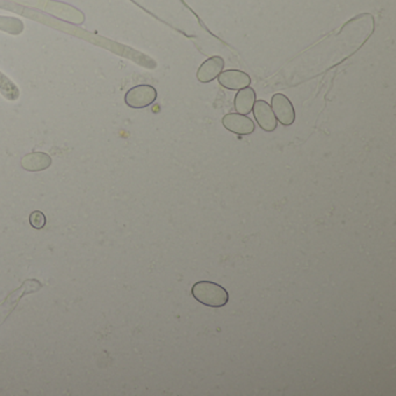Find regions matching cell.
<instances>
[{
    "label": "cell",
    "mask_w": 396,
    "mask_h": 396,
    "mask_svg": "<svg viewBox=\"0 0 396 396\" xmlns=\"http://www.w3.org/2000/svg\"><path fill=\"white\" fill-rule=\"evenodd\" d=\"M193 298L203 305L220 308L229 301V294L226 288L212 281H199L192 288Z\"/></svg>",
    "instance_id": "obj_1"
},
{
    "label": "cell",
    "mask_w": 396,
    "mask_h": 396,
    "mask_svg": "<svg viewBox=\"0 0 396 396\" xmlns=\"http://www.w3.org/2000/svg\"><path fill=\"white\" fill-rule=\"evenodd\" d=\"M156 88L151 85H137L125 95V102L130 109H146L156 102Z\"/></svg>",
    "instance_id": "obj_2"
},
{
    "label": "cell",
    "mask_w": 396,
    "mask_h": 396,
    "mask_svg": "<svg viewBox=\"0 0 396 396\" xmlns=\"http://www.w3.org/2000/svg\"><path fill=\"white\" fill-rule=\"evenodd\" d=\"M271 109L275 113V118L281 125H292L295 121L294 107L292 105L291 100L282 95V93H275L271 99Z\"/></svg>",
    "instance_id": "obj_3"
},
{
    "label": "cell",
    "mask_w": 396,
    "mask_h": 396,
    "mask_svg": "<svg viewBox=\"0 0 396 396\" xmlns=\"http://www.w3.org/2000/svg\"><path fill=\"white\" fill-rule=\"evenodd\" d=\"M224 128L229 132H234L236 135H250L254 132V121L243 114L238 113H229L226 114L222 119Z\"/></svg>",
    "instance_id": "obj_4"
},
{
    "label": "cell",
    "mask_w": 396,
    "mask_h": 396,
    "mask_svg": "<svg viewBox=\"0 0 396 396\" xmlns=\"http://www.w3.org/2000/svg\"><path fill=\"white\" fill-rule=\"evenodd\" d=\"M254 119L257 121L258 125L264 132H275L277 129L278 120L275 113L272 111L271 105H268L265 100H257L254 102Z\"/></svg>",
    "instance_id": "obj_5"
},
{
    "label": "cell",
    "mask_w": 396,
    "mask_h": 396,
    "mask_svg": "<svg viewBox=\"0 0 396 396\" xmlns=\"http://www.w3.org/2000/svg\"><path fill=\"white\" fill-rule=\"evenodd\" d=\"M217 81L221 86L231 91H240L242 88L250 86L251 84L250 76L240 70H227L221 72Z\"/></svg>",
    "instance_id": "obj_6"
},
{
    "label": "cell",
    "mask_w": 396,
    "mask_h": 396,
    "mask_svg": "<svg viewBox=\"0 0 396 396\" xmlns=\"http://www.w3.org/2000/svg\"><path fill=\"white\" fill-rule=\"evenodd\" d=\"M224 68V58L221 57V56H212L207 61L203 62V64L200 65L197 74L198 81L200 83H203V84L210 83V81H213L214 79H217L219 77Z\"/></svg>",
    "instance_id": "obj_7"
},
{
    "label": "cell",
    "mask_w": 396,
    "mask_h": 396,
    "mask_svg": "<svg viewBox=\"0 0 396 396\" xmlns=\"http://www.w3.org/2000/svg\"><path fill=\"white\" fill-rule=\"evenodd\" d=\"M254 102H256V92L250 86L242 88L235 97V109L238 114L247 116L252 112Z\"/></svg>",
    "instance_id": "obj_8"
},
{
    "label": "cell",
    "mask_w": 396,
    "mask_h": 396,
    "mask_svg": "<svg viewBox=\"0 0 396 396\" xmlns=\"http://www.w3.org/2000/svg\"><path fill=\"white\" fill-rule=\"evenodd\" d=\"M21 164L28 171H41L50 165L51 158L47 153H34L25 156Z\"/></svg>",
    "instance_id": "obj_9"
},
{
    "label": "cell",
    "mask_w": 396,
    "mask_h": 396,
    "mask_svg": "<svg viewBox=\"0 0 396 396\" xmlns=\"http://www.w3.org/2000/svg\"><path fill=\"white\" fill-rule=\"evenodd\" d=\"M29 224L35 229H42L46 226V217L42 212L35 210L29 215Z\"/></svg>",
    "instance_id": "obj_10"
}]
</instances>
